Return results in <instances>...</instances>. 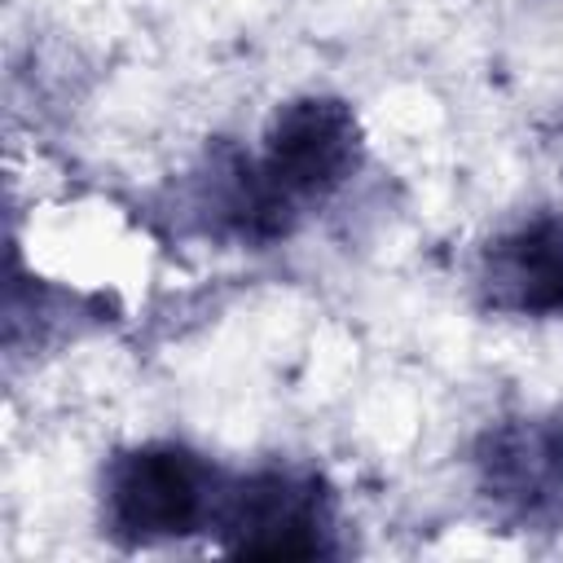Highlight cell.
Returning <instances> with one entry per match:
<instances>
[{"label": "cell", "instance_id": "8992f818", "mask_svg": "<svg viewBox=\"0 0 563 563\" xmlns=\"http://www.w3.org/2000/svg\"><path fill=\"white\" fill-rule=\"evenodd\" d=\"M545 150H550V154H554V163L563 167V119L554 123V132H550V141H545Z\"/></svg>", "mask_w": 563, "mask_h": 563}, {"label": "cell", "instance_id": "6da1fadb", "mask_svg": "<svg viewBox=\"0 0 563 563\" xmlns=\"http://www.w3.org/2000/svg\"><path fill=\"white\" fill-rule=\"evenodd\" d=\"M229 475L172 440L123 449L101 471V523L119 545L145 550L216 532Z\"/></svg>", "mask_w": 563, "mask_h": 563}, {"label": "cell", "instance_id": "7a4b0ae2", "mask_svg": "<svg viewBox=\"0 0 563 563\" xmlns=\"http://www.w3.org/2000/svg\"><path fill=\"white\" fill-rule=\"evenodd\" d=\"M216 537L238 559H321L339 550L334 493L317 471L260 466L229 479Z\"/></svg>", "mask_w": 563, "mask_h": 563}, {"label": "cell", "instance_id": "277c9868", "mask_svg": "<svg viewBox=\"0 0 563 563\" xmlns=\"http://www.w3.org/2000/svg\"><path fill=\"white\" fill-rule=\"evenodd\" d=\"M475 488L519 528H563V418L493 422L471 453Z\"/></svg>", "mask_w": 563, "mask_h": 563}, {"label": "cell", "instance_id": "5b68a950", "mask_svg": "<svg viewBox=\"0 0 563 563\" xmlns=\"http://www.w3.org/2000/svg\"><path fill=\"white\" fill-rule=\"evenodd\" d=\"M475 290L497 317H563V211L537 207L497 229L479 246Z\"/></svg>", "mask_w": 563, "mask_h": 563}, {"label": "cell", "instance_id": "3957f363", "mask_svg": "<svg viewBox=\"0 0 563 563\" xmlns=\"http://www.w3.org/2000/svg\"><path fill=\"white\" fill-rule=\"evenodd\" d=\"M365 158L361 119L343 97L303 92L273 110L264 145L255 154L273 194L299 216L312 202L334 198Z\"/></svg>", "mask_w": 563, "mask_h": 563}]
</instances>
